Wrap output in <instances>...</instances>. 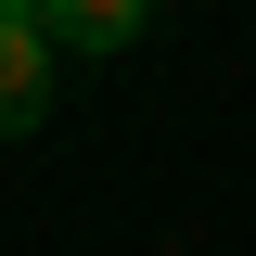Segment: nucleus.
<instances>
[{
	"instance_id": "obj_2",
	"label": "nucleus",
	"mask_w": 256,
	"mask_h": 256,
	"mask_svg": "<svg viewBox=\"0 0 256 256\" xmlns=\"http://www.w3.org/2000/svg\"><path fill=\"white\" fill-rule=\"evenodd\" d=\"M141 13H154V0H52V38H77V52H128Z\"/></svg>"
},
{
	"instance_id": "obj_1",
	"label": "nucleus",
	"mask_w": 256,
	"mask_h": 256,
	"mask_svg": "<svg viewBox=\"0 0 256 256\" xmlns=\"http://www.w3.org/2000/svg\"><path fill=\"white\" fill-rule=\"evenodd\" d=\"M52 116V0H0V128Z\"/></svg>"
}]
</instances>
